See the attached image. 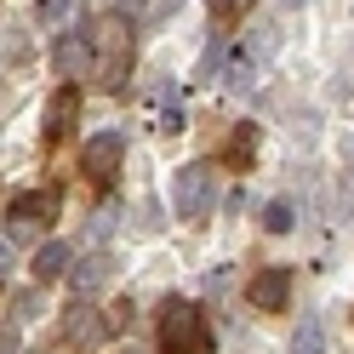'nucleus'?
Segmentation results:
<instances>
[{
  "mask_svg": "<svg viewBox=\"0 0 354 354\" xmlns=\"http://www.w3.org/2000/svg\"><path fill=\"white\" fill-rule=\"evenodd\" d=\"M92 75L103 92H120L126 75H131V17L120 12H103L92 24Z\"/></svg>",
  "mask_w": 354,
  "mask_h": 354,
  "instance_id": "1",
  "label": "nucleus"
},
{
  "mask_svg": "<svg viewBox=\"0 0 354 354\" xmlns=\"http://www.w3.org/2000/svg\"><path fill=\"white\" fill-rule=\"evenodd\" d=\"M160 343H166V354H206L212 348V331L201 320V308L183 303V297H171L160 308Z\"/></svg>",
  "mask_w": 354,
  "mask_h": 354,
  "instance_id": "2",
  "label": "nucleus"
},
{
  "mask_svg": "<svg viewBox=\"0 0 354 354\" xmlns=\"http://www.w3.org/2000/svg\"><path fill=\"white\" fill-rule=\"evenodd\" d=\"M212 201H217V177H212V166H206V160L177 166V177H171V212L183 217V223H201V217L212 212Z\"/></svg>",
  "mask_w": 354,
  "mask_h": 354,
  "instance_id": "3",
  "label": "nucleus"
},
{
  "mask_svg": "<svg viewBox=\"0 0 354 354\" xmlns=\"http://www.w3.org/2000/svg\"><path fill=\"white\" fill-rule=\"evenodd\" d=\"M57 217V189H35V194H17V201L6 206V240H17V246H29V240L40 229H52Z\"/></svg>",
  "mask_w": 354,
  "mask_h": 354,
  "instance_id": "4",
  "label": "nucleus"
},
{
  "mask_svg": "<svg viewBox=\"0 0 354 354\" xmlns=\"http://www.w3.org/2000/svg\"><path fill=\"white\" fill-rule=\"evenodd\" d=\"M120 166H126V131H97V138H86V149H80V171L92 177L97 189L115 183Z\"/></svg>",
  "mask_w": 354,
  "mask_h": 354,
  "instance_id": "5",
  "label": "nucleus"
},
{
  "mask_svg": "<svg viewBox=\"0 0 354 354\" xmlns=\"http://www.w3.org/2000/svg\"><path fill=\"white\" fill-rule=\"evenodd\" d=\"M143 120H149L154 131H183V97H177L171 80H160V86L143 97Z\"/></svg>",
  "mask_w": 354,
  "mask_h": 354,
  "instance_id": "6",
  "label": "nucleus"
},
{
  "mask_svg": "<svg viewBox=\"0 0 354 354\" xmlns=\"http://www.w3.org/2000/svg\"><path fill=\"white\" fill-rule=\"evenodd\" d=\"M252 303L263 308V315H280V308L292 303V274H286V269H263L252 280Z\"/></svg>",
  "mask_w": 354,
  "mask_h": 354,
  "instance_id": "7",
  "label": "nucleus"
},
{
  "mask_svg": "<svg viewBox=\"0 0 354 354\" xmlns=\"http://www.w3.org/2000/svg\"><path fill=\"white\" fill-rule=\"evenodd\" d=\"M80 69H92V35L63 29V35H57V75H63V80H75Z\"/></svg>",
  "mask_w": 354,
  "mask_h": 354,
  "instance_id": "8",
  "label": "nucleus"
},
{
  "mask_svg": "<svg viewBox=\"0 0 354 354\" xmlns=\"http://www.w3.org/2000/svg\"><path fill=\"white\" fill-rule=\"evenodd\" d=\"M75 115H80V86H63V92L46 103V143H63V138H69Z\"/></svg>",
  "mask_w": 354,
  "mask_h": 354,
  "instance_id": "9",
  "label": "nucleus"
},
{
  "mask_svg": "<svg viewBox=\"0 0 354 354\" xmlns=\"http://www.w3.org/2000/svg\"><path fill=\"white\" fill-rule=\"evenodd\" d=\"M69 263H75V252L63 246V240H46V246L35 252V263H29V269H35V286H52V280H63V274H69Z\"/></svg>",
  "mask_w": 354,
  "mask_h": 354,
  "instance_id": "10",
  "label": "nucleus"
},
{
  "mask_svg": "<svg viewBox=\"0 0 354 354\" xmlns=\"http://www.w3.org/2000/svg\"><path fill=\"white\" fill-rule=\"evenodd\" d=\"M252 160H257V126H240L223 143V166L229 171H252Z\"/></svg>",
  "mask_w": 354,
  "mask_h": 354,
  "instance_id": "11",
  "label": "nucleus"
},
{
  "mask_svg": "<svg viewBox=\"0 0 354 354\" xmlns=\"http://www.w3.org/2000/svg\"><path fill=\"white\" fill-rule=\"evenodd\" d=\"M63 337H69V343H92V337H103V320L86 303H75L69 315H63Z\"/></svg>",
  "mask_w": 354,
  "mask_h": 354,
  "instance_id": "12",
  "label": "nucleus"
},
{
  "mask_svg": "<svg viewBox=\"0 0 354 354\" xmlns=\"http://www.w3.org/2000/svg\"><path fill=\"white\" fill-rule=\"evenodd\" d=\"M252 75H257V52H252V46H240V52H229V57H223V80L234 86V92H246Z\"/></svg>",
  "mask_w": 354,
  "mask_h": 354,
  "instance_id": "13",
  "label": "nucleus"
},
{
  "mask_svg": "<svg viewBox=\"0 0 354 354\" xmlns=\"http://www.w3.org/2000/svg\"><path fill=\"white\" fill-rule=\"evenodd\" d=\"M292 354H326V326L315 315H303L297 331H292Z\"/></svg>",
  "mask_w": 354,
  "mask_h": 354,
  "instance_id": "14",
  "label": "nucleus"
},
{
  "mask_svg": "<svg viewBox=\"0 0 354 354\" xmlns=\"http://www.w3.org/2000/svg\"><path fill=\"white\" fill-rule=\"evenodd\" d=\"M263 229H269V234H286V229H292V206H286V201H269V206H263Z\"/></svg>",
  "mask_w": 354,
  "mask_h": 354,
  "instance_id": "15",
  "label": "nucleus"
},
{
  "mask_svg": "<svg viewBox=\"0 0 354 354\" xmlns=\"http://www.w3.org/2000/svg\"><path fill=\"white\" fill-rule=\"evenodd\" d=\"M69 6H75V0H35V17H40V24H63Z\"/></svg>",
  "mask_w": 354,
  "mask_h": 354,
  "instance_id": "16",
  "label": "nucleus"
},
{
  "mask_svg": "<svg viewBox=\"0 0 354 354\" xmlns=\"http://www.w3.org/2000/svg\"><path fill=\"white\" fill-rule=\"evenodd\" d=\"M103 274H109V263H103V257H92L86 269H75V286H97Z\"/></svg>",
  "mask_w": 354,
  "mask_h": 354,
  "instance_id": "17",
  "label": "nucleus"
},
{
  "mask_svg": "<svg viewBox=\"0 0 354 354\" xmlns=\"http://www.w3.org/2000/svg\"><path fill=\"white\" fill-rule=\"evenodd\" d=\"M171 12H177V0H143V24H160Z\"/></svg>",
  "mask_w": 354,
  "mask_h": 354,
  "instance_id": "18",
  "label": "nucleus"
},
{
  "mask_svg": "<svg viewBox=\"0 0 354 354\" xmlns=\"http://www.w3.org/2000/svg\"><path fill=\"white\" fill-rule=\"evenodd\" d=\"M246 6H252V0H212V12H217V17H240Z\"/></svg>",
  "mask_w": 354,
  "mask_h": 354,
  "instance_id": "19",
  "label": "nucleus"
},
{
  "mask_svg": "<svg viewBox=\"0 0 354 354\" xmlns=\"http://www.w3.org/2000/svg\"><path fill=\"white\" fill-rule=\"evenodd\" d=\"M0 354H17V331L12 326H0Z\"/></svg>",
  "mask_w": 354,
  "mask_h": 354,
  "instance_id": "20",
  "label": "nucleus"
}]
</instances>
